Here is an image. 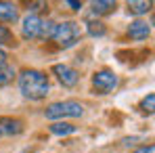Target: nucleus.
<instances>
[{
  "mask_svg": "<svg viewBox=\"0 0 155 153\" xmlns=\"http://www.w3.org/2000/svg\"><path fill=\"white\" fill-rule=\"evenodd\" d=\"M19 88L23 92V97L31 101H40L48 95L51 90V82L44 72L40 69H23L19 74Z\"/></svg>",
  "mask_w": 155,
  "mask_h": 153,
  "instance_id": "f257e3e1",
  "label": "nucleus"
},
{
  "mask_svg": "<svg viewBox=\"0 0 155 153\" xmlns=\"http://www.w3.org/2000/svg\"><path fill=\"white\" fill-rule=\"evenodd\" d=\"M52 40L61 46V48H71L76 46L82 38V29L76 21H63V23H57L54 25V32L51 36Z\"/></svg>",
  "mask_w": 155,
  "mask_h": 153,
  "instance_id": "f03ea898",
  "label": "nucleus"
},
{
  "mask_svg": "<svg viewBox=\"0 0 155 153\" xmlns=\"http://www.w3.org/2000/svg\"><path fill=\"white\" fill-rule=\"evenodd\" d=\"M48 120H63V118H82L84 115V105L78 101H59L51 103L44 111Z\"/></svg>",
  "mask_w": 155,
  "mask_h": 153,
  "instance_id": "7ed1b4c3",
  "label": "nucleus"
},
{
  "mask_svg": "<svg viewBox=\"0 0 155 153\" xmlns=\"http://www.w3.org/2000/svg\"><path fill=\"white\" fill-rule=\"evenodd\" d=\"M92 86L99 95H109L117 88V76L109 69H101V72H94L92 76Z\"/></svg>",
  "mask_w": 155,
  "mask_h": 153,
  "instance_id": "20e7f679",
  "label": "nucleus"
},
{
  "mask_svg": "<svg viewBox=\"0 0 155 153\" xmlns=\"http://www.w3.org/2000/svg\"><path fill=\"white\" fill-rule=\"evenodd\" d=\"M42 32V17H38L36 13H27L21 21V36L25 40H36L40 38Z\"/></svg>",
  "mask_w": 155,
  "mask_h": 153,
  "instance_id": "39448f33",
  "label": "nucleus"
},
{
  "mask_svg": "<svg viewBox=\"0 0 155 153\" xmlns=\"http://www.w3.org/2000/svg\"><path fill=\"white\" fill-rule=\"evenodd\" d=\"M52 72L57 74L59 78V82L63 84V86H67V88H71V86H76L78 80H80V74H78L74 67H69V65H52Z\"/></svg>",
  "mask_w": 155,
  "mask_h": 153,
  "instance_id": "423d86ee",
  "label": "nucleus"
},
{
  "mask_svg": "<svg viewBox=\"0 0 155 153\" xmlns=\"http://www.w3.org/2000/svg\"><path fill=\"white\" fill-rule=\"evenodd\" d=\"M149 34H151V25H149L147 21H143V19L132 21L130 27H128V36L132 40H147Z\"/></svg>",
  "mask_w": 155,
  "mask_h": 153,
  "instance_id": "0eeeda50",
  "label": "nucleus"
},
{
  "mask_svg": "<svg viewBox=\"0 0 155 153\" xmlns=\"http://www.w3.org/2000/svg\"><path fill=\"white\" fill-rule=\"evenodd\" d=\"M23 132V124L17 118H0V134H8V136H17Z\"/></svg>",
  "mask_w": 155,
  "mask_h": 153,
  "instance_id": "6e6552de",
  "label": "nucleus"
},
{
  "mask_svg": "<svg viewBox=\"0 0 155 153\" xmlns=\"http://www.w3.org/2000/svg\"><path fill=\"white\" fill-rule=\"evenodd\" d=\"M19 19V8L13 2H0V23H15Z\"/></svg>",
  "mask_w": 155,
  "mask_h": 153,
  "instance_id": "1a4fd4ad",
  "label": "nucleus"
},
{
  "mask_svg": "<svg viewBox=\"0 0 155 153\" xmlns=\"http://www.w3.org/2000/svg\"><path fill=\"white\" fill-rule=\"evenodd\" d=\"M113 11H115V2H111V0H99V2H92L90 15L92 17H101V15L113 13Z\"/></svg>",
  "mask_w": 155,
  "mask_h": 153,
  "instance_id": "9d476101",
  "label": "nucleus"
},
{
  "mask_svg": "<svg viewBox=\"0 0 155 153\" xmlns=\"http://www.w3.org/2000/svg\"><path fill=\"white\" fill-rule=\"evenodd\" d=\"M78 128L74 124H67V122H54L51 124V132L57 134V136H67V134H74Z\"/></svg>",
  "mask_w": 155,
  "mask_h": 153,
  "instance_id": "9b49d317",
  "label": "nucleus"
},
{
  "mask_svg": "<svg viewBox=\"0 0 155 153\" xmlns=\"http://www.w3.org/2000/svg\"><path fill=\"white\" fill-rule=\"evenodd\" d=\"M151 2H147V0H140V2H136V0H132L128 2V13L130 15H145V13H149L151 11Z\"/></svg>",
  "mask_w": 155,
  "mask_h": 153,
  "instance_id": "f8f14e48",
  "label": "nucleus"
},
{
  "mask_svg": "<svg viewBox=\"0 0 155 153\" xmlns=\"http://www.w3.org/2000/svg\"><path fill=\"white\" fill-rule=\"evenodd\" d=\"M13 80H15V67L2 65L0 67V86H8Z\"/></svg>",
  "mask_w": 155,
  "mask_h": 153,
  "instance_id": "ddd939ff",
  "label": "nucleus"
},
{
  "mask_svg": "<svg viewBox=\"0 0 155 153\" xmlns=\"http://www.w3.org/2000/svg\"><path fill=\"white\" fill-rule=\"evenodd\" d=\"M15 36L6 25H0V46H15Z\"/></svg>",
  "mask_w": 155,
  "mask_h": 153,
  "instance_id": "4468645a",
  "label": "nucleus"
},
{
  "mask_svg": "<svg viewBox=\"0 0 155 153\" xmlns=\"http://www.w3.org/2000/svg\"><path fill=\"white\" fill-rule=\"evenodd\" d=\"M86 29H88V34H90L92 38H101V36H105V25L101 23V21L90 19V21L86 23Z\"/></svg>",
  "mask_w": 155,
  "mask_h": 153,
  "instance_id": "2eb2a0df",
  "label": "nucleus"
},
{
  "mask_svg": "<svg viewBox=\"0 0 155 153\" xmlns=\"http://www.w3.org/2000/svg\"><path fill=\"white\" fill-rule=\"evenodd\" d=\"M140 109L147 111V113H153V109H155V95H147V97L143 99V103H140Z\"/></svg>",
  "mask_w": 155,
  "mask_h": 153,
  "instance_id": "dca6fc26",
  "label": "nucleus"
},
{
  "mask_svg": "<svg viewBox=\"0 0 155 153\" xmlns=\"http://www.w3.org/2000/svg\"><path fill=\"white\" fill-rule=\"evenodd\" d=\"M54 21H42V32H40V38H51L52 32H54Z\"/></svg>",
  "mask_w": 155,
  "mask_h": 153,
  "instance_id": "f3484780",
  "label": "nucleus"
},
{
  "mask_svg": "<svg viewBox=\"0 0 155 153\" xmlns=\"http://www.w3.org/2000/svg\"><path fill=\"white\" fill-rule=\"evenodd\" d=\"M134 153H155V147H153V145H145V147L136 149Z\"/></svg>",
  "mask_w": 155,
  "mask_h": 153,
  "instance_id": "a211bd4d",
  "label": "nucleus"
},
{
  "mask_svg": "<svg viewBox=\"0 0 155 153\" xmlns=\"http://www.w3.org/2000/svg\"><path fill=\"white\" fill-rule=\"evenodd\" d=\"M69 8H74V11H80L82 8V2H74V0H69V2H65Z\"/></svg>",
  "mask_w": 155,
  "mask_h": 153,
  "instance_id": "6ab92c4d",
  "label": "nucleus"
},
{
  "mask_svg": "<svg viewBox=\"0 0 155 153\" xmlns=\"http://www.w3.org/2000/svg\"><path fill=\"white\" fill-rule=\"evenodd\" d=\"M2 65H6V52L0 48V67H2Z\"/></svg>",
  "mask_w": 155,
  "mask_h": 153,
  "instance_id": "aec40b11",
  "label": "nucleus"
}]
</instances>
